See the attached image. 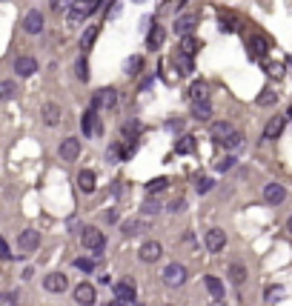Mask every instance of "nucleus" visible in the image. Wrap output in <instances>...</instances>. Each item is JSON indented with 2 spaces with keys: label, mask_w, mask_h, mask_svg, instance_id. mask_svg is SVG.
<instances>
[{
  "label": "nucleus",
  "mask_w": 292,
  "mask_h": 306,
  "mask_svg": "<svg viewBox=\"0 0 292 306\" xmlns=\"http://www.w3.org/2000/svg\"><path fill=\"white\" fill-rule=\"evenodd\" d=\"M101 6H103V0H75V3H69V26L83 23L89 15H95Z\"/></svg>",
  "instance_id": "obj_1"
},
{
  "label": "nucleus",
  "mask_w": 292,
  "mask_h": 306,
  "mask_svg": "<svg viewBox=\"0 0 292 306\" xmlns=\"http://www.w3.org/2000/svg\"><path fill=\"white\" fill-rule=\"evenodd\" d=\"M81 243L89 249V252H95V255H103V249H106V238L98 226H86L81 232Z\"/></svg>",
  "instance_id": "obj_2"
},
{
  "label": "nucleus",
  "mask_w": 292,
  "mask_h": 306,
  "mask_svg": "<svg viewBox=\"0 0 292 306\" xmlns=\"http://www.w3.org/2000/svg\"><path fill=\"white\" fill-rule=\"evenodd\" d=\"M115 103H117V92L115 89H98L95 95H92V106L89 109H115Z\"/></svg>",
  "instance_id": "obj_3"
},
{
  "label": "nucleus",
  "mask_w": 292,
  "mask_h": 306,
  "mask_svg": "<svg viewBox=\"0 0 292 306\" xmlns=\"http://www.w3.org/2000/svg\"><path fill=\"white\" fill-rule=\"evenodd\" d=\"M163 284L166 286H183L186 284V266L183 263H169L166 269H163Z\"/></svg>",
  "instance_id": "obj_4"
},
{
  "label": "nucleus",
  "mask_w": 292,
  "mask_h": 306,
  "mask_svg": "<svg viewBox=\"0 0 292 306\" xmlns=\"http://www.w3.org/2000/svg\"><path fill=\"white\" fill-rule=\"evenodd\" d=\"M247 49H249V58L252 60H261L266 52H270V40L263 35H249L247 37Z\"/></svg>",
  "instance_id": "obj_5"
},
{
  "label": "nucleus",
  "mask_w": 292,
  "mask_h": 306,
  "mask_svg": "<svg viewBox=\"0 0 292 306\" xmlns=\"http://www.w3.org/2000/svg\"><path fill=\"white\" fill-rule=\"evenodd\" d=\"M75 300H78L81 306H95V300H98L95 286L86 284V280H83V284H78V286H75Z\"/></svg>",
  "instance_id": "obj_6"
},
{
  "label": "nucleus",
  "mask_w": 292,
  "mask_h": 306,
  "mask_svg": "<svg viewBox=\"0 0 292 306\" xmlns=\"http://www.w3.org/2000/svg\"><path fill=\"white\" fill-rule=\"evenodd\" d=\"M135 295H138V289H135V284H132V280H117L115 284V300L120 306L124 303H132V300H135Z\"/></svg>",
  "instance_id": "obj_7"
},
{
  "label": "nucleus",
  "mask_w": 292,
  "mask_h": 306,
  "mask_svg": "<svg viewBox=\"0 0 292 306\" xmlns=\"http://www.w3.org/2000/svg\"><path fill=\"white\" fill-rule=\"evenodd\" d=\"M161 255H163V246H161L158 241H146L143 246L138 249V258H140L143 263H155Z\"/></svg>",
  "instance_id": "obj_8"
},
{
  "label": "nucleus",
  "mask_w": 292,
  "mask_h": 306,
  "mask_svg": "<svg viewBox=\"0 0 292 306\" xmlns=\"http://www.w3.org/2000/svg\"><path fill=\"white\" fill-rule=\"evenodd\" d=\"M66 286H69V277L63 275V272H52V275H46L43 277V289L46 292H66Z\"/></svg>",
  "instance_id": "obj_9"
},
{
  "label": "nucleus",
  "mask_w": 292,
  "mask_h": 306,
  "mask_svg": "<svg viewBox=\"0 0 292 306\" xmlns=\"http://www.w3.org/2000/svg\"><path fill=\"white\" fill-rule=\"evenodd\" d=\"M172 66H175V72L183 74V78H189L192 72H195V63H192V58H186L183 52H172Z\"/></svg>",
  "instance_id": "obj_10"
},
{
  "label": "nucleus",
  "mask_w": 292,
  "mask_h": 306,
  "mask_svg": "<svg viewBox=\"0 0 292 306\" xmlns=\"http://www.w3.org/2000/svg\"><path fill=\"white\" fill-rule=\"evenodd\" d=\"M284 126H286V117H284V115H275V117H270V123L263 126V140H275V138H281V132H284Z\"/></svg>",
  "instance_id": "obj_11"
},
{
  "label": "nucleus",
  "mask_w": 292,
  "mask_h": 306,
  "mask_svg": "<svg viewBox=\"0 0 292 306\" xmlns=\"http://www.w3.org/2000/svg\"><path fill=\"white\" fill-rule=\"evenodd\" d=\"M17 246H20V252H35V249L40 246V232H35V229H26V232H20V238H17Z\"/></svg>",
  "instance_id": "obj_12"
},
{
  "label": "nucleus",
  "mask_w": 292,
  "mask_h": 306,
  "mask_svg": "<svg viewBox=\"0 0 292 306\" xmlns=\"http://www.w3.org/2000/svg\"><path fill=\"white\" fill-rule=\"evenodd\" d=\"M204 243H206L209 252H221V249L227 246V235H224V229H209L206 238H204Z\"/></svg>",
  "instance_id": "obj_13"
},
{
  "label": "nucleus",
  "mask_w": 292,
  "mask_h": 306,
  "mask_svg": "<svg viewBox=\"0 0 292 306\" xmlns=\"http://www.w3.org/2000/svg\"><path fill=\"white\" fill-rule=\"evenodd\" d=\"M195 26H198V15H183V17H178V20H175V35L192 37Z\"/></svg>",
  "instance_id": "obj_14"
},
{
  "label": "nucleus",
  "mask_w": 292,
  "mask_h": 306,
  "mask_svg": "<svg viewBox=\"0 0 292 306\" xmlns=\"http://www.w3.org/2000/svg\"><path fill=\"white\" fill-rule=\"evenodd\" d=\"M23 29L29 32V35H40V32H43V15H40L37 9H32L29 15L23 17Z\"/></svg>",
  "instance_id": "obj_15"
},
{
  "label": "nucleus",
  "mask_w": 292,
  "mask_h": 306,
  "mask_svg": "<svg viewBox=\"0 0 292 306\" xmlns=\"http://www.w3.org/2000/svg\"><path fill=\"white\" fill-rule=\"evenodd\" d=\"M15 72L20 74V78H32V74L37 72V60L29 58V55H20V58L15 60Z\"/></svg>",
  "instance_id": "obj_16"
},
{
  "label": "nucleus",
  "mask_w": 292,
  "mask_h": 306,
  "mask_svg": "<svg viewBox=\"0 0 292 306\" xmlns=\"http://www.w3.org/2000/svg\"><path fill=\"white\" fill-rule=\"evenodd\" d=\"M81 129H83V135H98L101 132V123H98V112L95 109H86L83 112V117H81Z\"/></svg>",
  "instance_id": "obj_17"
},
{
  "label": "nucleus",
  "mask_w": 292,
  "mask_h": 306,
  "mask_svg": "<svg viewBox=\"0 0 292 306\" xmlns=\"http://www.w3.org/2000/svg\"><path fill=\"white\" fill-rule=\"evenodd\" d=\"M263 197H266V203L278 206V203H284L286 189L281 186V183H270V186H263Z\"/></svg>",
  "instance_id": "obj_18"
},
{
  "label": "nucleus",
  "mask_w": 292,
  "mask_h": 306,
  "mask_svg": "<svg viewBox=\"0 0 292 306\" xmlns=\"http://www.w3.org/2000/svg\"><path fill=\"white\" fill-rule=\"evenodd\" d=\"M81 155V140L78 138H66L63 143H60V158L63 161H75Z\"/></svg>",
  "instance_id": "obj_19"
},
{
  "label": "nucleus",
  "mask_w": 292,
  "mask_h": 306,
  "mask_svg": "<svg viewBox=\"0 0 292 306\" xmlns=\"http://www.w3.org/2000/svg\"><path fill=\"white\" fill-rule=\"evenodd\" d=\"M232 132H235V126L229 123V120H218V123H212V140H215V143H224Z\"/></svg>",
  "instance_id": "obj_20"
},
{
  "label": "nucleus",
  "mask_w": 292,
  "mask_h": 306,
  "mask_svg": "<svg viewBox=\"0 0 292 306\" xmlns=\"http://www.w3.org/2000/svg\"><path fill=\"white\" fill-rule=\"evenodd\" d=\"M40 117H43V123H46V126H58V123H60V117H63V112H60L58 103H46L43 112H40Z\"/></svg>",
  "instance_id": "obj_21"
},
{
  "label": "nucleus",
  "mask_w": 292,
  "mask_h": 306,
  "mask_svg": "<svg viewBox=\"0 0 292 306\" xmlns=\"http://www.w3.org/2000/svg\"><path fill=\"white\" fill-rule=\"evenodd\" d=\"M78 186H81V192H86V195H92V192L98 189V177L92 169H83L81 175H78Z\"/></svg>",
  "instance_id": "obj_22"
},
{
  "label": "nucleus",
  "mask_w": 292,
  "mask_h": 306,
  "mask_svg": "<svg viewBox=\"0 0 292 306\" xmlns=\"http://www.w3.org/2000/svg\"><path fill=\"white\" fill-rule=\"evenodd\" d=\"M189 100L192 103H206L209 100V86H206L204 81H195L189 86Z\"/></svg>",
  "instance_id": "obj_23"
},
{
  "label": "nucleus",
  "mask_w": 292,
  "mask_h": 306,
  "mask_svg": "<svg viewBox=\"0 0 292 306\" xmlns=\"http://www.w3.org/2000/svg\"><path fill=\"white\" fill-rule=\"evenodd\" d=\"M163 37H166V35H163V26H158V23H155V26H152V29H149V35H146V49H161V46H163Z\"/></svg>",
  "instance_id": "obj_24"
},
{
  "label": "nucleus",
  "mask_w": 292,
  "mask_h": 306,
  "mask_svg": "<svg viewBox=\"0 0 292 306\" xmlns=\"http://www.w3.org/2000/svg\"><path fill=\"white\" fill-rule=\"evenodd\" d=\"M198 49H201V40H198V37H181V46H178V52H183L186 58H195Z\"/></svg>",
  "instance_id": "obj_25"
},
{
  "label": "nucleus",
  "mask_w": 292,
  "mask_h": 306,
  "mask_svg": "<svg viewBox=\"0 0 292 306\" xmlns=\"http://www.w3.org/2000/svg\"><path fill=\"white\" fill-rule=\"evenodd\" d=\"M204 284H206V289H209V295H212L215 300L224 298V284H221L215 275H206V277H204Z\"/></svg>",
  "instance_id": "obj_26"
},
{
  "label": "nucleus",
  "mask_w": 292,
  "mask_h": 306,
  "mask_svg": "<svg viewBox=\"0 0 292 306\" xmlns=\"http://www.w3.org/2000/svg\"><path fill=\"white\" fill-rule=\"evenodd\" d=\"M98 35H101V26H89V29L83 32V37H81V49H83V52L92 49V46H95V40H98Z\"/></svg>",
  "instance_id": "obj_27"
},
{
  "label": "nucleus",
  "mask_w": 292,
  "mask_h": 306,
  "mask_svg": "<svg viewBox=\"0 0 292 306\" xmlns=\"http://www.w3.org/2000/svg\"><path fill=\"white\" fill-rule=\"evenodd\" d=\"M192 117H195V120H209V117H212L209 100H206V103H192Z\"/></svg>",
  "instance_id": "obj_28"
},
{
  "label": "nucleus",
  "mask_w": 292,
  "mask_h": 306,
  "mask_svg": "<svg viewBox=\"0 0 292 306\" xmlns=\"http://www.w3.org/2000/svg\"><path fill=\"white\" fill-rule=\"evenodd\" d=\"M175 152L178 155H192L195 152V138H192V135H183V138L175 143Z\"/></svg>",
  "instance_id": "obj_29"
},
{
  "label": "nucleus",
  "mask_w": 292,
  "mask_h": 306,
  "mask_svg": "<svg viewBox=\"0 0 292 306\" xmlns=\"http://www.w3.org/2000/svg\"><path fill=\"white\" fill-rule=\"evenodd\" d=\"M229 277H232L235 286H241L244 280H247V266H244V263H232V266H229Z\"/></svg>",
  "instance_id": "obj_30"
},
{
  "label": "nucleus",
  "mask_w": 292,
  "mask_h": 306,
  "mask_svg": "<svg viewBox=\"0 0 292 306\" xmlns=\"http://www.w3.org/2000/svg\"><path fill=\"white\" fill-rule=\"evenodd\" d=\"M169 186V181L166 177H155V181H149L146 183V192H149V195H161L163 189H166Z\"/></svg>",
  "instance_id": "obj_31"
},
{
  "label": "nucleus",
  "mask_w": 292,
  "mask_h": 306,
  "mask_svg": "<svg viewBox=\"0 0 292 306\" xmlns=\"http://www.w3.org/2000/svg\"><path fill=\"white\" fill-rule=\"evenodd\" d=\"M120 229H124V235H140V232H146V223H140V220H126L124 226H120Z\"/></svg>",
  "instance_id": "obj_32"
},
{
  "label": "nucleus",
  "mask_w": 292,
  "mask_h": 306,
  "mask_svg": "<svg viewBox=\"0 0 292 306\" xmlns=\"http://www.w3.org/2000/svg\"><path fill=\"white\" fill-rule=\"evenodd\" d=\"M75 74H78V81H89V63H86V58H78V63H75Z\"/></svg>",
  "instance_id": "obj_33"
},
{
  "label": "nucleus",
  "mask_w": 292,
  "mask_h": 306,
  "mask_svg": "<svg viewBox=\"0 0 292 306\" xmlns=\"http://www.w3.org/2000/svg\"><path fill=\"white\" fill-rule=\"evenodd\" d=\"M278 100V95L272 92V89H263L261 92V97H258V106H272V103Z\"/></svg>",
  "instance_id": "obj_34"
},
{
  "label": "nucleus",
  "mask_w": 292,
  "mask_h": 306,
  "mask_svg": "<svg viewBox=\"0 0 292 306\" xmlns=\"http://www.w3.org/2000/svg\"><path fill=\"white\" fill-rule=\"evenodd\" d=\"M241 132H232V135H229V138L227 140H224V143H221V146H224V149H238V146H241Z\"/></svg>",
  "instance_id": "obj_35"
},
{
  "label": "nucleus",
  "mask_w": 292,
  "mask_h": 306,
  "mask_svg": "<svg viewBox=\"0 0 292 306\" xmlns=\"http://www.w3.org/2000/svg\"><path fill=\"white\" fill-rule=\"evenodd\" d=\"M212 186H215V183H212V177H198V183H195L198 195H206V192H209Z\"/></svg>",
  "instance_id": "obj_36"
},
{
  "label": "nucleus",
  "mask_w": 292,
  "mask_h": 306,
  "mask_svg": "<svg viewBox=\"0 0 292 306\" xmlns=\"http://www.w3.org/2000/svg\"><path fill=\"white\" fill-rule=\"evenodd\" d=\"M75 266H78L81 272H86V275H89V272L95 269V261H92V258H78V261H75Z\"/></svg>",
  "instance_id": "obj_37"
},
{
  "label": "nucleus",
  "mask_w": 292,
  "mask_h": 306,
  "mask_svg": "<svg viewBox=\"0 0 292 306\" xmlns=\"http://www.w3.org/2000/svg\"><path fill=\"white\" fill-rule=\"evenodd\" d=\"M140 66H143V60H140V58H129V60H126V74H138Z\"/></svg>",
  "instance_id": "obj_38"
},
{
  "label": "nucleus",
  "mask_w": 292,
  "mask_h": 306,
  "mask_svg": "<svg viewBox=\"0 0 292 306\" xmlns=\"http://www.w3.org/2000/svg\"><path fill=\"white\" fill-rule=\"evenodd\" d=\"M106 158H109L112 163H115V161H124V149H120L117 143H112V146H109V152H106Z\"/></svg>",
  "instance_id": "obj_39"
},
{
  "label": "nucleus",
  "mask_w": 292,
  "mask_h": 306,
  "mask_svg": "<svg viewBox=\"0 0 292 306\" xmlns=\"http://www.w3.org/2000/svg\"><path fill=\"white\" fill-rule=\"evenodd\" d=\"M266 72H270L275 81H281V78H284V63H266Z\"/></svg>",
  "instance_id": "obj_40"
},
{
  "label": "nucleus",
  "mask_w": 292,
  "mask_h": 306,
  "mask_svg": "<svg viewBox=\"0 0 292 306\" xmlns=\"http://www.w3.org/2000/svg\"><path fill=\"white\" fill-rule=\"evenodd\" d=\"M138 132H140V123H135V120H126V123H124V135H126V138H135Z\"/></svg>",
  "instance_id": "obj_41"
},
{
  "label": "nucleus",
  "mask_w": 292,
  "mask_h": 306,
  "mask_svg": "<svg viewBox=\"0 0 292 306\" xmlns=\"http://www.w3.org/2000/svg\"><path fill=\"white\" fill-rule=\"evenodd\" d=\"M232 166H235V158H229V155H227V158H221V161L215 163V169H218V172H229Z\"/></svg>",
  "instance_id": "obj_42"
},
{
  "label": "nucleus",
  "mask_w": 292,
  "mask_h": 306,
  "mask_svg": "<svg viewBox=\"0 0 292 306\" xmlns=\"http://www.w3.org/2000/svg\"><path fill=\"white\" fill-rule=\"evenodd\" d=\"M140 209H143V215H158V212H161V206H158V200H152V197H149V200H146Z\"/></svg>",
  "instance_id": "obj_43"
},
{
  "label": "nucleus",
  "mask_w": 292,
  "mask_h": 306,
  "mask_svg": "<svg viewBox=\"0 0 292 306\" xmlns=\"http://www.w3.org/2000/svg\"><path fill=\"white\" fill-rule=\"evenodd\" d=\"M15 92H17V86L12 81H6L3 86H0V95H3V97H15Z\"/></svg>",
  "instance_id": "obj_44"
},
{
  "label": "nucleus",
  "mask_w": 292,
  "mask_h": 306,
  "mask_svg": "<svg viewBox=\"0 0 292 306\" xmlns=\"http://www.w3.org/2000/svg\"><path fill=\"white\" fill-rule=\"evenodd\" d=\"M281 295H284V289H281V286H272V289H266V300H270V303H275Z\"/></svg>",
  "instance_id": "obj_45"
},
{
  "label": "nucleus",
  "mask_w": 292,
  "mask_h": 306,
  "mask_svg": "<svg viewBox=\"0 0 292 306\" xmlns=\"http://www.w3.org/2000/svg\"><path fill=\"white\" fill-rule=\"evenodd\" d=\"M9 258H15L12 255V249H9V243L0 238V261H9Z\"/></svg>",
  "instance_id": "obj_46"
},
{
  "label": "nucleus",
  "mask_w": 292,
  "mask_h": 306,
  "mask_svg": "<svg viewBox=\"0 0 292 306\" xmlns=\"http://www.w3.org/2000/svg\"><path fill=\"white\" fill-rule=\"evenodd\" d=\"M183 209H186V200H183V197H175L172 206H169V212H183Z\"/></svg>",
  "instance_id": "obj_47"
},
{
  "label": "nucleus",
  "mask_w": 292,
  "mask_h": 306,
  "mask_svg": "<svg viewBox=\"0 0 292 306\" xmlns=\"http://www.w3.org/2000/svg\"><path fill=\"white\" fill-rule=\"evenodd\" d=\"M63 6H69V0H52V9H55V12H60Z\"/></svg>",
  "instance_id": "obj_48"
},
{
  "label": "nucleus",
  "mask_w": 292,
  "mask_h": 306,
  "mask_svg": "<svg viewBox=\"0 0 292 306\" xmlns=\"http://www.w3.org/2000/svg\"><path fill=\"white\" fill-rule=\"evenodd\" d=\"M232 29H235L232 23H229V20H224V17H221V32H227V35H229V32H232Z\"/></svg>",
  "instance_id": "obj_49"
},
{
  "label": "nucleus",
  "mask_w": 292,
  "mask_h": 306,
  "mask_svg": "<svg viewBox=\"0 0 292 306\" xmlns=\"http://www.w3.org/2000/svg\"><path fill=\"white\" fill-rule=\"evenodd\" d=\"M106 223H117V212H115V209L106 212Z\"/></svg>",
  "instance_id": "obj_50"
},
{
  "label": "nucleus",
  "mask_w": 292,
  "mask_h": 306,
  "mask_svg": "<svg viewBox=\"0 0 292 306\" xmlns=\"http://www.w3.org/2000/svg\"><path fill=\"white\" fill-rule=\"evenodd\" d=\"M103 306H120V303H117V300H109V303H103Z\"/></svg>",
  "instance_id": "obj_51"
},
{
  "label": "nucleus",
  "mask_w": 292,
  "mask_h": 306,
  "mask_svg": "<svg viewBox=\"0 0 292 306\" xmlns=\"http://www.w3.org/2000/svg\"><path fill=\"white\" fill-rule=\"evenodd\" d=\"M212 306H224V300H212Z\"/></svg>",
  "instance_id": "obj_52"
},
{
  "label": "nucleus",
  "mask_w": 292,
  "mask_h": 306,
  "mask_svg": "<svg viewBox=\"0 0 292 306\" xmlns=\"http://www.w3.org/2000/svg\"><path fill=\"white\" fill-rule=\"evenodd\" d=\"M286 229H289V232H292V218H289V220H286Z\"/></svg>",
  "instance_id": "obj_53"
},
{
  "label": "nucleus",
  "mask_w": 292,
  "mask_h": 306,
  "mask_svg": "<svg viewBox=\"0 0 292 306\" xmlns=\"http://www.w3.org/2000/svg\"><path fill=\"white\" fill-rule=\"evenodd\" d=\"M132 3H143V0H132Z\"/></svg>",
  "instance_id": "obj_54"
},
{
  "label": "nucleus",
  "mask_w": 292,
  "mask_h": 306,
  "mask_svg": "<svg viewBox=\"0 0 292 306\" xmlns=\"http://www.w3.org/2000/svg\"><path fill=\"white\" fill-rule=\"evenodd\" d=\"M289 115H292V106H289Z\"/></svg>",
  "instance_id": "obj_55"
},
{
  "label": "nucleus",
  "mask_w": 292,
  "mask_h": 306,
  "mask_svg": "<svg viewBox=\"0 0 292 306\" xmlns=\"http://www.w3.org/2000/svg\"><path fill=\"white\" fill-rule=\"evenodd\" d=\"M166 306H172V303H166Z\"/></svg>",
  "instance_id": "obj_56"
}]
</instances>
